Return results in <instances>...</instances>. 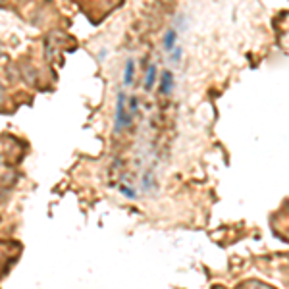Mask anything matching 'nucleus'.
Returning a JSON list of instances; mask_svg holds the SVG:
<instances>
[{
  "instance_id": "nucleus-8",
  "label": "nucleus",
  "mask_w": 289,
  "mask_h": 289,
  "mask_svg": "<svg viewBox=\"0 0 289 289\" xmlns=\"http://www.w3.org/2000/svg\"><path fill=\"white\" fill-rule=\"evenodd\" d=\"M179 58H181V48H173V50H172V60L177 64Z\"/></svg>"
},
{
  "instance_id": "nucleus-1",
  "label": "nucleus",
  "mask_w": 289,
  "mask_h": 289,
  "mask_svg": "<svg viewBox=\"0 0 289 289\" xmlns=\"http://www.w3.org/2000/svg\"><path fill=\"white\" fill-rule=\"evenodd\" d=\"M125 100H127L125 93L124 91H120V93H118V102H116V122H114V131L127 129V127L131 125V122H133V114L127 112V108H125Z\"/></svg>"
},
{
  "instance_id": "nucleus-6",
  "label": "nucleus",
  "mask_w": 289,
  "mask_h": 289,
  "mask_svg": "<svg viewBox=\"0 0 289 289\" xmlns=\"http://www.w3.org/2000/svg\"><path fill=\"white\" fill-rule=\"evenodd\" d=\"M120 191L124 193L127 199H135V191H133L131 187H127V185H122V187H120Z\"/></svg>"
},
{
  "instance_id": "nucleus-7",
  "label": "nucleus",
  "mask_w": 289,
  "mask_h": 289,
  "mask_svg": "<svg viewBox=\"0 0 289 289\" xmlns=\"http://www.w3.org/2000/svg\"><path fill=\"white\" fill-rule=\"evenodd\" d=\"M137 108H139V102H137V98H135V96H131V98H129V112H131V114H135V112H137Z\"/></svg>"
},
{
  "instance_id": "nucleus-2",
  "label": "nucleus",
  "mask_w": 289,
  "mask_h": 289,
  "mask_svg": "<svg viewBox=\"0 0 289 289\" xmlns=\"http://www.w3.org/2000/svg\"><path fill=\"white\" fill-rule=\"evenodd\" d=\"M172 89H173V76H172V72H164L162 74V83H160V93L170 95Z\"/></svg>"
},
{
  "instance_id": "nucleus-4",
  "label": "nucleus",
  "mask_w": 289,
  "mask_h": 289,
  "mask_svg": "<svg viewBox=\"0 0 289 289\" xmlns=\"http://www.w3.org/2000/svg\"><path fill=\"white\" fill-rule=\"evenodd\" d=\"M175 37H177V31L172 27V29H168V33H166V39H164V48L168 52H172L173 48H175Z\"/></svg>"
},
{
  "instance_id": "nucleus-3",
  "label": "nucleus",
  "mask_w": 289,
  "mask_h": 289,
  "mask_svg": "<svg viewBox=\"0 0 289 289\" xmlns=\"http://www.w3.org/2000/svg\"><path fill=\"white\" fill-rule=\"evenodd\" d=\"M133 76H135V62L129 58L125 62V72H124V87H129L133 83Z\"/></svg>"
},
{
  "instance_id": "nucleus-9",
  "label": "nucleus",
  "mask_w": 289,
  "mask_h": 289,
  "mask_svg": "<svg viewBox=\"0 0 289 289\" xmlns=\"http://www.w3.org/2000/svg\"><path fill=\"white\" fill-rule=\"evenodd\" d=\"M2 4H4V0H0V6H2Z\"/></svg>"
},
{
  "instance_id": "nucleus-5",
  "label": "nucleus",
  "mask_w": 289,
  "mask_h": 289,
  "mask_svg": "<svg viewBox=\"0 0 289 289\" xmlns=\"http://www.w3.org/2000/svg\"><path fill=\"white\" fill-rule=\"evenodd\" d=\"M156 76H158L156 66H151L149 72H147V81H145V89H147V91L153 89V85H154V81H156Z\"/></svg>"
}]
</instances>
